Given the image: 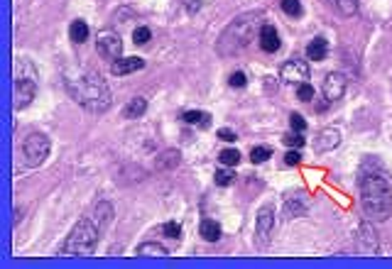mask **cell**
I'll return each mask as SVG.
<instances>
[{
	"label": "cell",
	"mask_w": 392,
	"mask_h": 269,
	"mask_svg": "<svg viewBox=\"0 0 392 269\" xmlns=\"http://www.w3.org/2000/svg\"><path fill=\"white\" fill-rule=\"evenodd\" d=\"M363 215L373 223H382L392 215V181L377 161H366L358 177Z\"/></svg>",
	"instance_id": "1"
},
{
	"label": "cell",
	"mask_w": 392,
	"mask_h": 269,
	"mask_svg": "<svg viewBox=\"0 0 392 269\" xmlns=\"http://www.w3.org/2000/svg\"><path fill=\"white\" fill-rule=\"evenodd\" d=\"M66 91L88 113H106L113 106V93L108 83L101 79V74H93V71H86L76 79H66Z\"/></svg>",
	"instance_id": "2"
},
{
	"label": "cell",
	"mask_w": 392,
	"mask_h": 269,
	"mask_svg": "<svg viewBox=\"0 0 392 269\" xmlns=\"http://www.w3.org/2000/svg\"><path fill=\"white\" fill-rule=\"evenodd\" d=\"M260 20H263L260 12H243V15H238L236 20H233L223 32H221L218 42H216V52H218V57L231 59V57L241 54L243 49L250 47L253 39L260 37V27H263L260 25Z\"/></svg>",
	"instance_id": "3"
},
{
	"label": "cell",
	"mask_w": 392,
	"mask_h": 269,
	"mask_svg": "<svg viewBox=\"0 0 392 269\" xmlns=\"http://www.w3.org/2000/svg\"><path fill=\"white\" fill-rule=\"evenodd\" d=\"M101 235V228L93 223V218H81L66 235L64 245H62V255H93Z\"/></svg>",
	"instance_id": "4"
},
{
	"label": "cell",
	"mask_w": 392,
	"mask_h": 269,
	"mask_svg": "<svg viewBox=\"0 0 392 269\" xmlns=\"http://www.w3.org/2000/svg\"><path fill=\"white\" fill-rule=\"evenodd\" d=\"M49 137L44 132H30L22 142V161H25V167L30 169H37L42 167L44 161L49 157Z\"/></svg>",
	"instance_id": "5"
},
{
	"label": "cell",
	"mask_w": 392,
	"mask_h": 269,
	"mask_svg": "<svg viewBox=\"0 0 392 269\" xmlns=\"http://www.w3.org/2000/svg\"><path fill=\"white\" fill-rule=\"evenodd\" d=\"M274 235V208L272 206H263L255 218V242L260 248H268L270 240Z\"/></svg>",
	"instance_id": "6"
},
{
	"label": "cell",
	"mask_w": 392,
	"mask_h": 269,
	"mask_svg": "<svg viewBox=\"0 0 392 269\" xmlns=\"http://www.w3.org/2000/svg\"><path fill=\"white\" fill-rule=\"evenodd\" d=\"M96 49H98V54H101L103 59L118 61V59H120V54H123V39H120V34H115V32H111V30H106V32L98 34Z\"/></svg>",
	"instance_id": "7"
},
{
	"label": "cell",
	"mask_w": 392,
	"mask_h": 269,
	"mask_svg": "<svg viewBox=\"0 0 392 269\" xmlns=\"http://www.w3.org/2000/svg\"><path fill=\"white\" fill-rule=\"evenodd\" d=\"M346 88H348V79H346V74H341V71L326 74V79H324L321 83V93L328 103L341 101V98L346 96Z\"/></svg>",
	"instance_id": "8"
},
{
	"label": "cell",
	"mask_w": 392,
	"mask_h": 269,
	"mask_svg": "<svg viewBox=\"0 0 392 269\" xmlns=\"http://www.w3.org/2000/svg\"><path fill=\"white\" fill-rule=\"evenodd\" d=\"M279 79L290 83V86H299L309 79V64L304 59H290L279 66Z\"/></svg>",
	"instance_id": "9"
},
{
	"label": "cell",
	"mask_w": 392,
	"mask_h": 269,
	"mask_svg": "<svg viewBox=\"0 0 392 269\" xmlns=\"http://www.w3.org/2000/svg\"><path fill=\"white\" fill-rule=\"evenodd\" d=\"M355 250L360 255H377L380 252V242H377V232L373 230L371 223H363L355 235Z\"/></svg>",
	"instance_id": "10"
},
{
	"label": "cell",
	"mask_w": 392,
	"mask_h": 269,
	"mask_svg": "<svg viewBox=\"0 0 392 269\" xmlns=\"http://www.w3.org/2000/svg\"><path fill=\"white\" fill-rule=\"evenodd\" d=\"M35 98H37V81L30 79V76H20L15 83V108L25 110Z\"/></svg>",
	"instance_id": "11"
},
{
	"label": "cell",
	"mask_w": 392,
	"mask_h": 269,
	"mask_svg": "<svg viewBox=\"0 0 392 269\" xmlns=\"http://www.w3.org/2000/svg\"><path fill=\"white\" fill-rule=\"evenodd\" d=\"M306 213H309V203H306V199L299 194V191L285 196V215L287 218H304Z\"/></svg>",
	"instance_id": "12"
},
{
	"label": "cell",
	"mask_w": 392,
	"mask_h": 269,
	"mask_svg": "<svg viewBox=\"0 0 392 269\" xmlns=\"http://www.w3.org/2000/svg\"><path fill=\"white\" fill-rule=\"evenodd\" d=\"M140 69H145V61L140 59V57H120L118 61L111 64V71H113L115 76H128Z\"/></svg>",
	"instance_id": "13"
},
{
	"label": "cell",
	"mask_w": 392,
	"mask_h": 269,
	"mask_svg": "<svg viewBox=\"0 0 392 269\" xmlns=\"http://www.w3.org/2000/svg\"><path fill=\"white\" fill-rule=\"evenodd\" d=\"M341 145V130L339 128H324L317 137V150L319 152H331Z\"/></svg>",
	"instance_id": "14"
},
{
	"label": "cell",
	"mask_w": 392,
	"mask_h": 269,
	"mask_svg": "<svg viewBox=\"0 0 392 269\" xmlns=\"http://www.w3.org/2000/svg\"><path fill=\"white\" fill-rule=\"evenodd\" d=\"M260 49L268 54H274L279 49V34L277 30H274V25H270V22H265L263 27H260Z\"/></svg>",
	"instance_id": "15"
},
{
	"label": "cell",
	"mask_w": 392,
	"mask_h": 269,
	"mask_svg": "<svg viewBox=\"0 0 392 269\" xmlns=\"http://www.w3.org/2000/svg\"><path fill=\"white\" fill-rule=\"evenodd\" d=\"M93 223L101 228V232L106 230V228L113 223V206L106 203V201H101V203L93 208Z\"/></svg>",
	"instance_id": "16"
},
{
	"label": "cell",
	"mask_w": 392,
	"mask_h": 269,
	"mask_svg": "<svg viewBox=\"0 0 392 269\" xmlns=\"http://www.w3.org/2000/svg\"><path fill=\"white\" fill-rule=\"evenodd\" d=\"M328 54V42L324 37H314L312 42L306 44V59L312 61H324Z\"/></svg>",
	"instance_id": "17"
},
{
	"label": "cell",
	"mask_w": 392,
	"mask_h": 269,
	"mask_svg": "<svg viewBox=\"0 0 392 269\" xmlns=\"http://www.w3.org/2000/svg\"><path fill=\"white\" fill-rule=\"evenodd\" d=\"M179 161H182V155L177 150H165L160 157H157V169L160 172H169V169H177Z\"/></svg>",
	"instance_id": "18"
},
{
	"label": "cell",
	"mask_w": 392,
	"mask_h": 269,
	"mask_svg": "<svg viewBox=\"0 0 392 269\" xmlns=\"http://www.w3.org/2000/svg\"><path fill=\"white\" fill-rule=\"evenodd\" d=\"M145 110H147V101H145V98L135 96V98H130V103L125 106L123 118H128V120L142 118V115H145Z\"/></svg>",
	"instance_id": "19"
},
{
	"label": "cell",
	"mask_w": 392,
	"mask_h": 269,
	"mask_svg": "<svg viewBox=\"0 0 392 269\" xmlns=\"http://www.w3.org/2000/svg\"><path fill=\"white\" fill-rule=\"evenodd\" d=\"M199 232L206 242H218L221 240V226L216 221H211V218H204V221H201Z\"/></svg>",
	"instance_id": "20"
},
{
	"label": "cell",
	"mask_w": 392,
	"mask_h": 269,
	"mask_svg": "<svg viewBox=\"0 0 392 269\" xmlns=\"http://www.w3.org/2000/svg\"><path fill=\"white\" fill-rule=\"evenodd\" d=\"M69 39L74 44H84L88 39V25L84 20H74L69 25Z\"/></svg>",
	"instance_id": "21"
},
{
	"label": "cell",
	"mask_w": 392,
	"mask_h": 269,
	"mask_svg": "<svg viewBox=\"0 0 392 269\" xmlns=\"http://www.w3.org/2000/svg\"><path fill=\"white\" fill-rule=\"evenodd\" d=\"M182 120L187 125H196V128H209L211 125V115L206 110H187L182 115Z\"/></svg>",
	"instance_id": "22"
},
{
	"label": "cell",
	"mask_w": 392,
	"mask_h": 269,
	"mask_svg": "<svg viewBox=\"0 0 392 269\" xmlns=\"http://www.w3.org/2000/svg\"><path fill=\"white\" fill-rule=\"evenodd\" d=\"M135 252L145 255V257H167V255H169L165 245H160V242H142V245H138Z\"/></svg>",
	"instance_id": "23"
},
{
	"label": "cell",
	"mask_w": 392,
	"mask_h": 269,
	"mask_svg": "<svg viewBox=\"0 0 392 269\" xmlns=\"http://www.w3.org/2000/svg\"><path fill=\"white\" fill-rule=\"evenodd\" d=\"M328 6H333L344 17L358 15V0H326Z\"/></svg>",
	"instance_id": "24"
},
{
	"label": "cell",
	"mask_w": 392,
	"mask_h": 269,
	"mask_svg": "<svg viewBox=\"0 0 392 269\" xmlns=\"http://www.w3.org/2000/svg\"><path fill=\"white\" fill-rule=\"evenodd\" d=\"M218 159H221V164H223V167H236L238 161H241V152L228 147V150H221Z\"/></svg>",
	"instance_id": "25"
},
{
	"label": "cell",
	"mask_w": 392,
	"mask_h": 269,
	"mask_svg": "<svg viewBox=\"0 0 392 269\" xmlns=\"http://www.w3.org/2000/svg\"><path fill=\"white\" fill-rule=\"evenodd\" d=\"M270 157H272V150L265 147V145L253 147V150H250V159H253V164H263V161H268Z\"/></svg>",
	"instance_id": "26"
},
{
	"label": "cell",
	"mask_w": 392,
	"mask_h": 269,
	"mask_svg": "<svg viewBox=\"0 0 392 269\" xmlns=\"http://www.w3.org/2000/svg\"><path fill=\"white\" fill-rule=\"evenodd\" d=\"M282 10H285V15H290V17H301L304 8H301L299 0H282Z\"/></svg>",
	"instance_id": "27"
},
{
	"label": "cell",
	"mask_w": 392,
	"mask_h": 269,
	"mask_svg": "<svg viewBox=\"0 0 392 269\" xmlns=\"http://www.w3.org/2000/svg\"><path fill=\"white\" fill-rule=\"evenodd\" d=\"M297 98H299V101H304V103H309L314 98V86L309 83V81H304V83H299V86H297Z\"/></svg>",
	"instance_id": "28"
},
{
	"label": "cell",
	"mask_w": 392,
	"mask_h": 269,
	"mask_svg": "<svg viewBox=\"0 0 392 269\" xmlns=\"http://www.w3.org/2000/svg\"><path fill=\"white\" fill-rule=\"evenodd\" d=\"M233 172L231 169H218V172H216V177H214V181H216V186H231L233 183Z\"/></svg>",
	"instance_id": "29"
},
{
	"label": "cell",
	"mask_w": 392,
	"mask_h": 269,
	"mask_svg": "<svg viewBox=\"0 0 392 269\" xmlns=\"http://www.w3.org/2000/svg\"><path fill=\"white\" fill-rule=\"evenodd\" d=\"M162 232H165L169 240H179V237H182V226H179L177 221H169V223H165Z\"/></svg>",
	"instance_id": "30"
},
{
	"label": "cell",
	"mask_w": 392,
	"mask_h": 269,
	"mask_svg": "<svg viewBox=\"0 0 392 269\" xmlns=\"http://www.w3.org/2000/svg\"><path fill=\"white\" fill-rule=\"evenodd\" d=\"M150 39H152V32L147 30V27H135V32H133L135 44H147Z\"/></svg>",
	"instance_id": "31"
},
{
	"label": "cell",
	"mask_w": 392,
	"mask_h": 269,
	"mask_svg": "<svg viewBox=\"0 0 392 269\" xmlns=\"http://www.w3.org/2000/svg\"><path fill=\"white\" fill-rule=\"evenodd\" d=\"M228 86L231 88H245L248 86V76L243 71H233L231 79H228Z\"/></svg>",
	"instance_id": "32"
},
{
	"label": "cell",
	"mask_w": 392,
	"mask_h": 269,
	"mask_svg": "<svg viewBox=\"0 0 392 269\" xmlns=\"http://www.w3.org/2000/svg\"><path fill=\"white\" fill-rule=\"evenodd\" d=\"M290 125H292V130H295V132H304V130H306V120L301 118L299 113L290 115Z\"/></svg>",
	"instance_id": "33"
},
{
	"label": "cell",
	"mask_w": 392,
	"mask_h": 269,
	"mask_svg": "<svg viewBox=\"0 0 392 269\" xmlns=\"http://www.w3.org/2000/svg\"><path fill=\"white\" fill-rule=\"evenodd\" d=\"M201 6H204V0H184V10H187L189 15H196V12L201 10Z\"/></svg>",
	"instance_id": "34"
},
{
	"label": "cell",
	"mask_w": 392,
	"mask_h": 269,
	"mask_svg": "<svg viewBox=\"0 0 392 269\" xmlns=\"http://www.w3.org/2000/svg\"><path fill=\"white\" fill-rule=\"evenodd\" d=\"M285 142H287L290 147H297V150H299V147L304 145V137H301V132H295V134H287Z\"/></svg>",
	"instance_id": "35"
},
{
	"label": "cell",
	"mask_w": 392,
	"mask_h": 269,
	"mask_svg": "<svg viewBox=\"0 0 392 269\" xmlns=\"http://www.w3.org/2000/svg\"><path fill=\"white\" fill-rule=\"evenodd\" d=\"M216 134H218V137H221L223 142H236V140H238V134L233 132V130H228V128H221Z\"/></svg>",
	"instance_id": "36"
},
{
	"label": "cell",
	"mask_w": 392,
	"mask_h": 269,
	"mask_svg": "<svg viewBox=\"0 0 392 269\" xmlns=\"http://www.w3.org/2000/svg\"><path fill=\"white\" fill-rule=\"evenodd\" d=\"M299 161H301V152L299 150H290L285 155V164H290V167H292V164H299Z\"/></svg>",
	"instance_id": "37"
}]
</instances>
